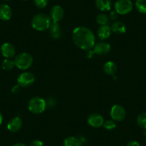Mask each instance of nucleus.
<instances>
[{
    "mask_svg": "<svg viewBox=\"0 0 146 146\" xmlns=\"http://www.w3.org/2000/svg\"><path fill=\"white\" fill-rule=\"evenodd\" d=\"M72 40L76 46L82 50H90L95 43L94 34L85 27H78L73 30Z\"/></svg>",
    "mask_w": 146,
    "mask_h": 146,
    "instance_id": "obj_1",
    "label": "nucleus"
},
{
    "mask_svg": "<svg viewBox=\"0 0 146 146\" xmlns=\"http://www.w3.org/2000/svg\"><path fill=\"white\" fill-rule=\"evenodd\" d=\"M51 23L50 17L44 13L37 14L32 19V27L37 31H44L49 29Z\"/></svg>",
    "mask_w": 146,
    "mask_h": 146,
    "instance_id": "obj_2",
    "label": "nucleus"
},
{
    "mask_svg": "<svg viewBox=\"0 0 146 146\" xmlns=\"http://www.w3.org/2000/svg\"><path fill=\"white\" fill-rule=\"evenodd\" d=\"M47 108V103L44 99L39 97L32 98L28 103V109L34 114H40Z\"/></svg>",
    "mask_w": 146,
    "mask_h": 146,
    "instance_id": "obj_3",
    "label": "nucleus"
},
{
    "mask_svg": "<svg viewBox=\"0 0 146 146\" xmlns=\"http://www.w3.org/2000/svg\"><path fill=\"white\" fill-rule=\"evenodd\" d=\"M33 58L29 53H21L18 54L15 60V64L20 70H27L32 66Z\"/></svg>",
    "mask_w": 146,
    "mask_h": 146,
    "instance_id": "obj_4",
    "label": "nucleus"
},
{
    "mask_svg": "<svg viewBox=\"0 0 146 146\" xmlns=\"http://www.w3.org/2000/svg\"><path fill=\"white\" fill-rule=\"evenodd\" d=\"M114 7L115 12L119 15H126L133 10V5L130 0H117Z\"/></svg>",
    "mask_w": 146,
    "mask_h": 146,
    "instance_id": "obj_5",
    "label": "nucleus"
},
{
    "mask_svg": "<svg viewBox=\"0 0 146 146\" xmlns=\"http://www.w3.org/2000/svg\"><path fill=\"white\" fill-rule=\"evenodd\" d=\"M110 115H111V117L113 119V120L118 122L123 121L126 115L125 110L121 105H115L111 109Z\"/></svg>",
    "mask_w": 146,
    "mask_h": 146,
    "instance_id": "obj_6",
    "label": "nucleus"
},
{
    "mask_svg": "<svg viewBox=\"0 0 146 146\" xmlns=\"http://www.w3.org/2000/svg\"><path fill=\"white\" fill-rule=\"evenodd\" d=\"M35 82V75L31 72L22 73L17 79L18 85L22 88L30 86Z\"/></svg>",
    "mask_w": 146,
    "mask_h": 146,
    "instance_id": "obj_7",
    "label": "nucleus"
},
{
    "mask_svg": "<svg viewBox=\"0 0 146 146\" xmlns=\"http://www.w3.org/2000/svg\"><path fill=\"white\" fill-rule=\"evenodd\" d=\"M64 15V9L59 5H55L50 10V18L53 22H60L63 18Z\"/></svg>",
    "mask_w": 146,
    "mask_h": 146,
    "instance_id": "obj_8",
    "label": "nucleus"
},
{
    "mask_svg": "<svg viewBox=\"0 0 146 146\" xmlns=\"http://www.w3.org/2000/svg\"><path fill=\"white\" fill-rule=\"evenodd\" d=\"M88 123L92 127H100L103 125L104 119L102 116L98 113H93L88 117Z\"/></svg>",
    "mask_w": 146,
    "mask_h": 146,
    "instance_id": "obj_9",
    "label": "nucleus"
},
{
    "mask_svg": "<svg viewBox=\"0 0 146 146\" xmlns=\"http://www.w3.org/2000/svg\"><path fill=\"white\" fill-rule=\"evenodd\" d=\"M110 51V45L108 43L104 42H99L95 46V48L92 52L93 54H97L98 55H105L108 54Z\"/></svg>",
    "mask_w": 146,
    "mask_h": 146,
    "instance_id": "obj_10",
    "label": "nucleus"
},
{
    "mask_svg": "<svg viewBox=\"0 0 146 146\" xmlns=\"http://www.w3.org/2000/svg\"><path fill=\"white\" fill-rule=\"evenodd\" d=\"M22 119L19 117H15L11 119L7 124V129L10 132L15 133L22 128Z\"/></svg>",
    "mask_w": 146,
    "mask_h": 146,
    "instance_id": "obj_11",
    "label": "nucleus"
},
{
    "mask_svg": "<svg viewBox=\"0 0 146 146\" xmlns=\"http://www.w3.org/2000/svg\"><path fill=\"white\" fill-rule=\"evenodd\" d=\"M2 55L7 59H11L15 55V48L10 43H5L1 47Z\"/></svg>",
    "mask_w": 146,
    "mask_h": 146,
    "instance_id": "obj_12",
    "label": "nucleus"
},
{
    "mask_svg": "<svg viewBox=\"0 0 146 146\" xmlns=\"http://www.w3.org/2000/svg\"><path fill=\"white\" fill-rule=\"evenodd\" d=\"M12 15V9L9 5L6 4L0 5V19L3 21H8L11 19Z\"/></svg>",
    "mask_w": 146,
    "mask_h": 146,
    "instance_id": "obj_13",
    "label": "nucleus"
},
{
    "mask_svg": "<svg viewBox=\"0 0 146 146\" xmlns=\"http://www.w3.org/2000/svg\"><path fill=\"white\" fill-rule=\"evenodd\" d=\"M49 29H50V36H51L52 38L59 39L60 36H61L62 30L58 22H52L50 27H49Z\"/></svg>",
    "mask_w": 146,
    "mask_h": 146,
    "instance_id": "obj_14",
    "label": "nucleus"
},
{
    "mask_svg": "<svg viewBox=\"0 0 146 146\" xmlns=\"http://www.w3.org/2000/svg\"><path fill=\"white\" fill-rule=\"evenodd\" d=\"M112 0H95V5L99 10L107 12L112 7Z\"/></svg>",
    "mask_w": 146,
    "mask_h": 146,
    "instance_id": "obj_15",
    "label": "nucleus"
},
{
    "mask_svg": "<svg viewBox=\"0 0 146 146\" xmlns=\"http://www.w3.org/2000/svg\"><path fill=\"white\" fill-rule=\"evenodd\" d=\"M111 34V27L108 25H102L98 30V36L100 40H106L110 36Z\"/></svg>",
    "mask_w": 146,
    "mask_h": 146,
    "instance_id": "obj_16",
    "label": "nucleus"
},
{
    "mask_svg": "<svg viewBox=\"0 0 146 146\" xmlns=\"http://www.w3.org/2000/svg\"><path fill=\"white\" fill-rule=\"evenodd\" d=\"M103 70L104 72L106 73L107 75H115L116 72H117V66H116V64H115L113 62H107L104 64Z\"/></svg>",
    "mask_w": 146,
    "mask_h": 146,
    "instance_id": "obj_17",
    "label": "nucleus"
},
{
    "mask_svg": "<svg viewBox=\"0 0 146 146\" xmlns=\"http://www.w3.org/2000/svg\"><path fill=\"white\" fill-rule=\"evenodd\" d=\"M63 146H82V143L79 138L75 137H68L63 142Z\"/></svg>",
    "mask_w": 146,
    "mask_h": 146,
    "instance_id": "obj_18",
    "label": "nucleus"
},
{
    "mask_svg": "<svg viewBox=\"0 0 146 146\" xmlns=\"http://www.w3.org/2000/svg\"><path fill=\"white\" fill-rule=\"evenodd\" d=\"M111 31H113V32L116 34H123L126 31L125 25L122 22H119V21L115 22L112 25Z\"/></svg>",
    "mask_w": 146,
    "mask_h": 146,
    "instance_id": "obj_19",
    "label": "nucleus"
},
{
    "mask_svg": "<svg viewBox=\"0 0 146 146\" xmlns=\"http://www.w3.org/2000/svg\"><path fill=\"white\" fill-rule=\"evenodd\" d=\"M136 9L141 14H146V0H136Z\"/></svg>",
    "mask_w": 146,
    "mask_h": 146,
    "instance_id": "obj_20",
    "label": "nucleus"
},
{
    "mask_svg": "<svg viewBox=\"0 0 146 146\" xmlns=\"http://www.w3.org/2000/svg\"><path fill=\"white\" fill-rule=\"evenodd\" d=\"M137 123L141 128H146V112L140 113L137 117Z\"/></svg>",
    "mask_w": 146,
    "mask_h": 146,
    "instance_id": "obj_21",
    "label": "nucleus"
},
{
    "mask_svg": "<svg viewBox=\"0 0 146 146\" xmlns=\"http://www.w3.org/2000/svg\"><path fill=\"white\" fill-rule=\"evenodd\" d=\"M15 61L11 59H5L2 62V68L5 70H11L15 67Z\"/></svg>",
    "mask_w": 146,
    "mask_h": 146,
    "instance_id": "obj_22",
    "label": "nucleus"
},
{
    "mask_svg": "<svg viewBox=\"0 0 146 146\" xmlns=\"http://www.w3.org/2000/svg\"><path fill=\"white\" fill-rule=\"evenodd\" d=\"M108 17L105 14H100L98 15V16L97 17V22H98L99 25H107V23L108 22Z\"/></svg>",
    "mask_w": 146,
    "mask_h": 146,
    "instance_id": "obj_23",
    "label": "nucleus"
},
{
    "mask_svg": "<svg viewBox=\"0 0 146 146\" xmlns=\"http://www.w3.org/2000/svg\"><path fill=\"white\" fill-rule=\"evenodd\" d=\"M49 0H34V3L36 7L40 9H43L46 7L47 5H48Z\"/></svg>",
    "mask_w": 146,
    "mask_h": 146,
    "instance_id": "obj_24",
    "label": "nucleus"
},
{
    "mask_svg": "<svg viewBox=\"0 0 146 146\" xmlns=\"http://www.w3.org/2000/svg\"><path fill=\"white\" fill-rule=\"evenodd\" d=\"M103 126L105 129L109 130H114L116 127V123L113 120H107L103 123Z\"/></svg>",
    "mask_w": 146,
    "mask_h": 146,
    "instance_id": "obj_25",
    "label": "nucleus"
},
{
    "mask_svg": "<svg viewBox=\"0 0 146 146\" xmlns=\"http://www.w3.org/2000/svg\"><path fill=\"white\" fill-rule=\"evenodd\" d=\"M29 146H44V145L41 140H35L30 143Z\"/></svg>",
    "mask_w": 146,
    "mask_h": 146,
    "instance_id": "obj_26",
    "label": "nucleus"
},
{
    "mask_svg": "<svg viewBox=\"0 0 146 146\" xmlns=\"http://www.w3.org/2000/svg\"><path fill=\"white\" fill-rule=\"evenodd\" d=\"M118 17V14L115 12V11H113L110 13V18L112 20H115Z\"/></svg>",
    "mask_w": 146,
    "mask_h": 146,
    "instance_id": "obj_27",
    "label": "nucleus"
},
{
    "mask_svg": "<svg viewBox=\"0 0 146 146\" xmlns=\"http://www.w3.org/2000/svg\"><path fill=\"white\" fill-rule=\"evenodd\" d=\"M126 146H140L138 142H137L136 140H131V141L129 142L127 144Z\"/></svg>",
    "mask_w": 146,
    "mask_h": 146,
    "instance_id": "obj_28",
    "label": "nucleus"
},
{
    "mask_svg": "<svg viewBox=\"0 0 146 146\" xmlns=\"http://www.w3.org/2000/svg\"><path fill=\"white\" fill-rule=\"evenodd\" d=\"M19 87H20L19 85H16V86L14 87L12 90V93H14V94L18 93V92H19V90H20V88H19Z\"/></svg>",
    "mask_w": 146,
    "mask_h": 146,
    "instance_id": "obj_29",
    "label": "nucleus"
},
{
    "mask_svg": "<svg viewBox=\"0 0 146 146\" xmlns=\"http://www.w3.org/2000/svg\"><path fill=\"white\" fill-rule=\"evenodd\" d=\"M2 122H3V117H2V113H0V125H2Z\"/></svg>",
    "mask_w": 146,
    "mask_h": 146,
    "instance_id": "obj_30",
    "label": "nucleus"
},
{
    "mask_svg": "<svg viewBox=\"0 0 146 146\" xmlns=\"http://www.w3.org/2000/svg\"><path fill=\"white\" fill-rule=\"evenodd\" d=\"M13 146H26L25 144H23V143H17V144L14 145Z\"/></svg>",
    "mask_w": 146,
    "mask_h": 146,
    "instance_id": "obj_31",
    "label": "nucleus"
},
{
    "mask_svg": "<svg viewBox=\"0 0 146 146\" xmlns=\"http://www.w3.org/2000/svg\"><path fill=\"white\" fill-rule=\"evenodd\" d=\"M143 135H145L146 136V128L145 129H143Z\"/></svg>",
    "mask_w": 146,
    "mask_h": 146,
    "instance_id": "obj_32",
    "label": "nucleus"
},
{
    "mask_svg": "<svg viewBox=\"0 0 146 146\" xmlns=\"http://www.w3.org/2000/svg\"><path fill=\"white\" fill-rule=\"evenodd\" d=\"M5 1H10V0H5Z\"/></svg>",
    "mask_w": 146,
    "mask_h": 146,
    "instance_id": "obj_33",
    "label": "nucleus"
},
{
    "mask_svg": "<svg viewBox=\"0 0 146 146\" xmlns=\"http://www.w3.org/2000/svg\"><path fill=\"white\" fill-rule=\"evenodd\" d=\"M145 143H146V139H145Z\"/></svg>",
    "mask_w": 146,
    "mask_h": 146,
    "instance_id": "obj_34",
    "label": "nucleus"
},
{
    "mask_svg": "<svg viewBox=\"0 0 146 146\" xmlns=\"http://www.w3.org/2000/svg\"><path fill=\"white\" fill-rule=\"evenodd\" d=\"M135 1H136V0H135Z\"/></svg>",
    "mask_w": 146,
    "mask_h": 146,
    "instance_id": "obj_35",
    "label": "nucleus"
}]
</instances>
